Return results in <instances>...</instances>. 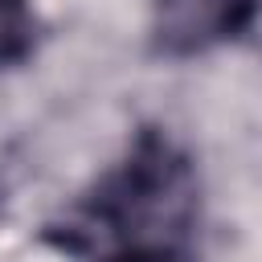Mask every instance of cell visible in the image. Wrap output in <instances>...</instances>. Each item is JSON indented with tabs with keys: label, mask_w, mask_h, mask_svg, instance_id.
Returning <instances> with one entry per match:
<instances>
[{
	"label": "cell",
	"mask_w": 262,
	"mask_h": 262,
	"mask_svg": "<svg viewBox=\"0 0 262 262\" xmlns=\"http://www.w3.org/2000/svg\"><path fill=\"white\" fill-rule=\"evenodd\" d=\"M254 12V0H156L151 33L156 45L172 57L201 53L233 37Z\"/></svg>",
	"instance_id": "obj_1"
},
{
	"label": "cell",
	"mask_w": 262,
	"mask_h": 262,
	"mask_svg": "<svg viewBox=\"0 0 262 262\" xmlns=\"http://www.w3.org/2000/svg\"><path fill=\"white\" fill-rule=\"evenodd\" d=\"M33 49V12L29 0H0V70L16 66Z\"/></svg>",
	"instance_id": "obj_2"
}]
</instances>
